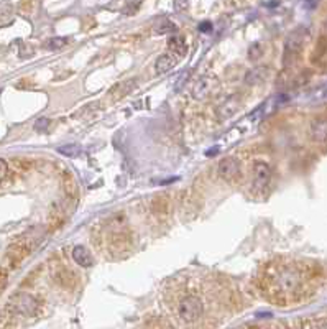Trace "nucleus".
Masks as SVG:
<instances>
[{"label": "nucleus", "mask_w": 327, "mask_h": 329, "mask_svg": "<svg viewBox=\"0 0 327 329\" xmlns=\"http://www.w3.org/2000/svg\"><path fill=\"white\" fill-rule=\"evenodd\" d=\"M303 273L298 267L286 265L281 267L273 277V285L280 295H296L303 286Z\"/></svg>", "instance_id": "f257e3e1"}, {"label": "nucleus", "mask_w": 327, "mask_h": 329, "mask_svg": "<svg viewBox=\"0 0 327 329\" xmlns=\"http://www.w3.org/2000/svg\"><path fill=\"white\" fill-rule=\"evenodd\" d=\"M204 313V303L199 296L189 295L183 298L178 305V316L184 323H196Z\"/></svg>", "instance_id": "f03ea898"}, {"label": "nucleus", "mask_w": 327, "mask_h": 329, "mask_svg": "<svg viewBox=\"0 0 327 329\" xmlns=\"http://www.w3.org/2000/svg\"><path fill=\"white\" fill-rule=\"evenodd\" d=\"M10 309L21 316H33L38 309V300L28 293H20L10 301Z\"/></svg>", "instance_id": "7ed1b4c3"}, {"label": "nucleus", "mask_w": 327, "mask_h": 329, "mask_svg": "<svg viewBox=\"0 0 327 329\" xmlns=\"http://www.w3.org/2000/svg\"><path fill=\"white\" fill-rule=\"evenodd\" d=\"M217 86H219V79L214 74L209 73V74L201 76V78L196 81L194 88H192V97L201 101V99L210 96V94L216 91Z\"/></svg>", "instance_id": "20e7f679"}, {"label": "nucleus", "mask_w": 327, "mask_h": 329, "mask_svg": "<svg viewBox=\"0 0 327 329\" xmlns=\"http://www.w3.org/2000/svg\"><path fill=\"white\" fill-rule=\"evenodd\" d=\"M271 179V168L265 161H255L252 168V183L257 191H262L268 186Z\"/></svg>", "instance_id": "39448f33"}, {"label": "nucleus", "mask_w": 327, "mask_h": 329, "mask_svg": "<svg viewBox=\"0 0 327 329\" xmlns=\"http://www.w3.org/2000/svg\"><path fill=\"white\" fill-rule=\"evenodd\" d=\"M240 163L235 158H224L221 163L217 165V175L222 179H225L227 183H235L240 178Z\"/></svg>", "instance_id": "423d86ee"}, {"label": "nucleus", "mask_w": 327, "mask_h": 329, "mask_svg": "<svg viewBox=\"0 0 327 329\" xmlns=\"http://www.w3.org/2000/svg\"><path fill=\"white\" fill-rule=\"evenodd\" d=\"M303 42H304L303 31H294L293 35H289V38L286 40V44H285V63H289L291 58L298 55V51L303 46Z\"/></svg>", "instance_id": "0eeeda50"}, {"label": "nucleus", "mask_w": 327, "mask_h": 329, "mask_svg": "<svg viewBox=\"0 0 327 329\" xmlns=\"http://www.w3.org/2000/svg\"><path fill=\"white\" fill-rule=\"evenodd\" d=\"M71 255H73L74 262L79 265V267L82 268H89L94 265V259H92V254L89 252L84 245H76L73 252H71Z\"/></svg>", "instance_id": "6e6552de"}, {"label": "nucleus", "mask_w": 327, "mask_h": 329, "mask_svg": "<svg viewBox=\"0 0 327 329\" xmlns=\"http://www.w3.org/2000/svg\"><path fill=\"white\" fill-rule=\"evenodd\" d=\"M178 58L173 56L171 53H164V55H161L158 60L155 63V69L158 74H166L169 71H173L174 67L178 65Z\"/></svg>", "instance_id": "1a4fd4ad"}, {"label": "nucleus", "mask_w": 327, "mask_h": 329, "mask_svg": "<svg viewBox=\"0 0 327 329\" xmlns=\"http://www.w3.org/2000/svg\"><path fill=\"white\" fill-rule=\"evenodd\" d=\"M168 53H171V55L176 56L178 60L184 58L186 53H187V44L184 42V38H181V37L169 38V42H168Z\"/></svg>", "instance_id": "9d476101"}, {"label": "nucleus", "mask_w": 327, "mask_h": 329, "mask_svg": "<svg viewBox=\"0 0 327 329\" xmlns=\"http://www.w3.org/2000/svg\"><path fill=\"white\" fill-rule=\"evenodd\" d=\"M268 76V69L265 66L262 67H255V69H252L250 73L247 74V78H245V81H247V84L253 86V84H258V83H263V81L266 79Z\"/></svg>", "instance_id": "9b49d317"}, {"label": "nucleus", "mask_w": 327, "mask_h": 329, "mask_svg": "<svg viewBox=\"0 0 327 329\" xmlns=\"http://www.w3.org/2000/svg\"><path fill=\"white\" fill-rule=\"evenodd\" d=\"M312 137H314L317 142L327 140V122L326 120H316V122L312 124Z\"/></svg>", "instance_id": "f8f14e48"}, {"label": "nucleus", "mask_w": 327, "mask_h": 329, "mask_svg": "<svg viewBox=\"0 0 327 329\" xmlns=\"http://www.w3.org/2000/svg\"><path fill=\"white\" fill-rule=\"evenodd\" d=\"M79 152H81V148L78 145H73V143H69V145H61L58 148V153H61V155H64V156H69V158L78 156Z\"/></svg>", "instance_id": "ddd939ff"}, {"label": "nucleus", "mask_w": 327, "mask_h": 329, "mask_svg": "<svg viewBox=\"0 0 327 329\" xmlns=\"http://www.w3.org/2000/svg\"><path fill=\"white\" fill-rule=\"evenodd\" d=\"M51 127V120L46 119V117H41V119H38L37 122H35V130L37 132H48Z\"/></svg>", "instance_id": "4468645a"}, {"label": "nucleus", "mask_w": 327, "mask_h": 329, "mask_svg": "<svg viewBox=\"0 0 327 329\" xmlns=\"http://www.w3.org/2000/svg\"><path fill=\"white\" fill-rule=\"evenodd\" d=\"M176 30V25L173 23V22H169V20H164V22H161V23L156 26V33H169V31H174Z\"/></svg>", "instance_id": "2eb2a0df"}, {"label": "nucleus", "mask_w": 327, "mask_h": 329, "mask_svg": "<svg viewBox=\"0 0 327 329\" xmlns=\"http://www.w3.org/2000/svg\"><path fill=\"white\" fill-rule=\"evenodd\" d=\"M68 42H69L68 38H64V37H62V38H60V37H58V38H51L50 42L46 43V46H48V48H51V49L64 48L66 44H68Z\"/></svg>", "instance_id": "dca6fc26"}, {"label": "nucleus", "mask_w": 327, "mask_h": 329, "mask_svg": "<svg viewBox=\"0 0 327 329\" xmlns=\"http://www.w3.org/2000/svg\"><path fill=\"white\" fill-rule=\"evenodd\" d=\"M263 55V48H262V44H258V43H255V44H252L250 46V49H248V56H250V60H258L260 56Z\"/></svg>", "instance_id": "f3484780"}, {"label": "nucleus", "mask_w": 327, "mask_h": 329, "mask_svg": "<svg viewBox=\"0 0 327 329\" xmlns=\"http://www.w3.org/2000/svg\"><path fill=\"white\" fill-rule=\"evenodd\" d=\"M140 7V2H128V7H125V13H128V15H132V13H135L137 12V8Z\"/></svg>", "instance_id": "a211bd4d"}, {"label": "nucleus", "mask_w": 327, "mask_h": 329, "mask_svg": "<svg viewBox=\"0 0 327 329\" xmlns=\"http://www.w3.org/2000/svg\"><path fill=\"white\" fill-rule=\"evenodd\" d=\"M7 171H8V166H7V161L0 158V181H3V178L7 176Z\"/></svg>", "instance_id": "6ab92c4d"}, {"label": "nucleus", "mask_w": 327, "mask_h": 329, "mask_svg": "<svg viewBox=\"0 0 327 329\" xmlns=\"http://www.w3.org/2000/svg\"><path fill=\"white\" fill-rule=\"evenodd\" d=\"M199 31H203V33H210V31H212V23H210V22H203V23L199 25Z\"/></svg>", "instance_id": "aec40b11"}, {"label": "nucleus", "mask_w": 327, "mask_h": 329, "mask_svg": "<svg viewBox=\"0 0 327 329\" xmlns=\"http://www.w3.org/2000/svg\"><path fill=\"white\" fill-rule=\"evenodd\" d=\"M176 7L179 8V10H184V8L187 7V0H176Z\"/></svg>", "instance_id": "412c9836"}, {"label": "nucleus", "mask_w": 327, "mask_h": 329, "mask_svg": "<svg viewBox=\"0 0 327 329\" xmlns=\"http://www.w3.org/2000/svg\"><path fill=\"white\" fill-rule=\"evenodd\" d=\"M314 329H327V321H322V323H319V324H316V328Z\"/></svg>", "instance_id": "4be33fe9"}]
</instances>
